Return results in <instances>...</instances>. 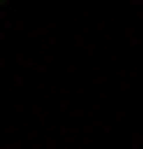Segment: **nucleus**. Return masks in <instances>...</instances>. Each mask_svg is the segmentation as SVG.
<instances>
[{
	"label": "nucleus",
	"mask_w": 143,
	"mask_h": 149,
	"mask_svg": "<svg viewBox=\"0 0 143 149\" xmlns=\"http://www.w3.org/2000/svg\"><path fill=\"white\" fill-rule=\"evenodd\" d=\"M0 6H6V0H0Z\"/></svg>",
	"instance_id": "f257e3e1"
}]
</instances>
